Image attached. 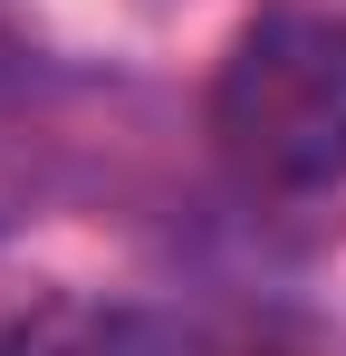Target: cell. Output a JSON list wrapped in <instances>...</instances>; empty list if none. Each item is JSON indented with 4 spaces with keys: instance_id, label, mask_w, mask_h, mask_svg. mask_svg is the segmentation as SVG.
<instances>
[{
    "instance_id": "6da1fadb",
    "label": "cell",
    "mask_w": 346,
    "mask_h": 356,
    "mask_svg": "<svg viewBox=\"0 0 346 356\" xmlns=\"http://www.w3.org/2000/svg\"><path fill=\"white\" fill-rule=\"evenodd\" d=\"M212 145L250 193L346 183V19L327 10L250 19L212 77Z\"/></svg>"
},
{
    "instance_id": "7a4b0ae2",
    "label": "cell",
    "mask_w": 346,
    "mask_h": 356,
    "mask_svg": "<svg viewBox=\"0 0 346 356\" xmlns=\"http://www.w3.org/2000/svg\"><path fill=\"white\" fill-rule=\"evenodd\" d=\"M0 356H173V327L135 298L97 289H49L0 318Z\"/></svg>"
}]
</instances>
